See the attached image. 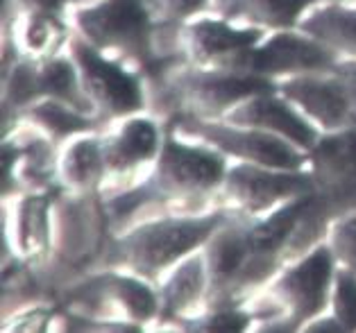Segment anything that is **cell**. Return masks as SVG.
I'll return each mask as SVG.
<instances>
[{
    "label": "cell",
    "instance_id": "1",
    "mask_svg": "<svg viewBox=\"0 0 356 333\" xmlns=\"http://www.w3.org/2000/svg\"><path fill=\"white\" fill-rule=\"evenodd\" d=\"M216 222L218 216L204 218V220H175L147 227L127 238V261L141 273H157L191 247H195L200 241H204L213 232Z\"/></svg>",
    "mask_w": 356,
    "mask_h": 333
},
{
    "label": "cell",
    "instance_id": "2",
    "mask_svg": "<svg viewBox=\"0 0 356 333\" xmlns=\"http://www.w3.org/2000/svg\"><path fill=\"white\" fill-rule=\"evenodd\" d=\"M80 28L98 46L141 50L147 39V16L138 0H105L80 16Z\"/></svg>",
    "mask_w": 356,
    "mask_h": 333
},
{
    "label": "cell",
    "instance_id": "3",
    "mask_svg": "<svg viewBox=\"0 0 356 333\" xmlns=\"http://www.w3.org/2000/svg\"><path fill=\"white\" fill-rule=\"evenodd\" d=\"M75 59L80 66L84 89L93 95V100L109 113H127L138 109L141 93L138 84L118 66L109 64L91 48L75 43Z\"/></svg>",
    "mask_w": 356,
    "mask_h": 333
},
{
    "label": "cell",
    "instance_id": "4",
    "mask_svg": "<svg viewBox=\"0 0 356 333\" xmlns=\"http://www.w3.org/2000/svg\"><path fill=\"white\" fill-rule=\"evenodd\" d=\"M236 64L252 75H264L286 71H314V68L332 64V57L316 43L293 37V34H280L270 43H266L264 48L243 50Z\"/></svg>",
    "mask_w": 356,
    "mask_h": 333
},
{
    "label": "cell",
    "instance_id": "5",
    "mask_svg": "<svg viewBox=\"0 0 356 333\" xmlns=\"http://www.w3.org/2000/svg\"><path fill=\"white\" fill-rule=\"evenodd\" d=\"M222 179V163L216 156L181 147L175 141L166 143L163 150L157 181L161 190L177 193H200L216 186Z\"/></svg>",
    "mask_w": 356,
    "mask_h": 333
},
{
    "label": "cell",
    "instance_id": "6",
    "mask_svg": "<svg viewBox=\"0 0 356 333\" xmlns=\"http://www.w3.org/2000/svg\"><path fill=\"white\" fill-rule=\"evenodd\" d=\"M329 277H332V254L320 247L282 279L280 291L300 318H309L323 309Z\"/></svg>",
    "mask_w": 356,
    "mask_h": 333
},
{
    "label": "cell",
    "instance_id": "7",
    "mask_svg": "<svg viewBox=\"0 0 356 333\" xmlns=\"http://www.w3.org/2000/svg\"><path fill=\"white\" fill-rule=\"evenodd\" d=\"M227 188L248 209H266L289 195H307L309 181L289 174H266L254 168H238L232 172Z\"/></svg>",
    "mask_w": 356,
    "mask_h": 333
},
{
    "label": "cell",
    "instance_id": "8",
    "mask_svg": "<svg viewBox=\"0 0 356 333\" xmlns=\"http://www.w3.org/2000/svg\"><path fill=\"white\" fill-rule=\"evenodd\" d=\"M202 134L220 145L222 150L245 156L250 161H259L264 165H275V168H295L300 163L298 154L291 147H286L282 141L270 136L259 134H241V131L222 129V127H202Z\"/></svg>",
    "mask_w": 356,
    "mask_h": 333
},
{
    "label": "cell",
    "instance_id": "9",
    "mask_svg": "<svg viewBox=\"0 0 356 333\" xmlns=\"http://www.w3.org/2000/svg\"><path fill=\"white\" fill-rule=\"evenodd\" d=\"M286 93L295 102H300L323 125L338 127L350 116V98H347L341 84L314 82V80L295 82V84H286Z\"/></svg>",
    "mask_w": 356,
    "mask_h": 333
},
{
    "label": "cell",
    "instance_id": "10",
    "mask_svg": "<svg viewBox=\"0 0 356 333\" xmlns=\"http://www.w3.org/2000/svg\"><path fill=\"white\" fill-rule=\"evenodd\" d=\"M236 118L250 122V125H259L266 129H273L277 134H282L286 138H291L298 145H314L316 141V131L311 129L307 122L300 116L286 107V104L270 100V98H259L252 104H248L245 109H241L236 113Z\"/></svg>",
    "mask_w": 356,
    "mask_h": 333
},
{
    "label": "cell",
    "instance_id": "11",
    "mask_svg": "<svg viewBox=\"0 0 356 333\" xmlns=\"http://www.w3.org/2000/svg\"><path fill=\"white\" fill-rule=\"evenodd\" d=\"M191 48L197 57H218L229 55V52H243L248 50L252 43L259 41V32L252 30H232L222 23L204 21L197 23L195 28L188 30Z\"/></svg>",
    "mask_w": 356,
    "mask_h": 333
},
{
    "label": "cell",
    "instance_id": "12",
    "mask_svg": "<svg viewBox=\"0 0 356 333\" xmlns=\"http://www.w3.org/2000/svg\"><path fill=\"white\" fill-rule=\"evenodd\" d=\"M157 147V129L147 120H132L120 129L107 150V161L111 168L123 170L138 161L152 156Z\"/></svg>",
    "mask_w": 356,
    "mask_h": 333
},
{
    "label": "cell",
    "instance_id": "13",
    "mask_svg": "<svg viewBox=\"0 0 356 333\" xmlns=\"http://www.w3.org/2000/svg\"><path fill=\"white\" fill-rule=\"evenodd\" d=\"M307 206H309V200H298V202H293L291 206L277 211L273 218H268L261 227H257V229L250 234L252 252L266 254V252H273L280 247L286 236L291 234L295 222H298L304 216V211H307Z\"/></svg>",
    "mask_w": 356,
    "mask_h": 333
},
{
    "label": "cell",
    "instance_id": "14",
    "mask_svg": "<svg viewBox=\"0 0 356 333\" xmlns=\"http://www.w3.org/2000/svg\"><path fill=\"white\" fill-rule=\"evenodd\" d=\"M307 28L318 34L323 41H327L329 46H336L356 55V12L329 10L318 14L316 19H311Z\"/></svg>",
    "mask_w": 356,
    "mask_h": 333
},
{
    "label": "cell",
    "instance_id": "15",
    "mask_svg": "<svg viewBox=\"0 0 356 333\" xmlns=\"http://www.w3.org/2000/svg\"><path fill=\"white\" fill-rule=\"evenodd\" d=\"M314 0H236L232 16H250L266 25H291Z\"/></svg>",
    "mask_w": 356,
    "mask_h": 333
},
{
    "label": "cell",
    "instance_id": "16",
    "mask_svg": "<svg viewBox=\"0 0 356 333\" xmlns=\"http://www.w3.org/2000/svg\"><path fill=\"white\" fill-rule=\"evenodd\" d=\"M250 252V236L225 234L211 250V270L216 279H229L232 275H236Z\"/></svg>",
    "mask_w": 356,
    "mask_h": 333
},
{
    "label": "cell",
    "instance_id": "17",
    "mask_svg": "<svg viewBox=\"0 0 356 333\" xmlns=\"http://www.w3.org/2000/svg\"><path fill=\"white\" fill-rule=\"evenodd\" d=\"M318 168L327 174H350L356 170V131L329 138L316 152Z\"/></svg>",
    "mask_w": 356,
    "mask_h": 333
},
{
    "label": "cell",
    "instance_id": "18",
    "mask_svg": "<svg viewBox=\"0 0 356 333\" xmlns=\"http://www.w3.org/2000/svg\"><path fill=\"white\" fill-rule=\"evenodd\" d=\"M100 163H102V156H100L98 145L91 141H82L68 152L64 172L73 184L84 186V184L93 181L100 174Z\"/></svg>",
    "mask_w": 356,
    "mask_h": 333
},
{
    "label": "cell",
    "instance_id": "19",
    "mask_svg": "<svg viewBox=\"0 0 356 333\" xmlns=\"http://www.w3.org/2000/svg\"><path fill=\"white\" fill-rule=\"evenodd\" d=\"M202 291V268L200 261H188L179 268V273L172 277V282L166 288V297L170 309H186Z\"/></svg>",
    "mask_w": 356,
    "mask_h": 333
},
{
    "label": "cell",
    "instance_id": "20",
    "mask_svg": "<svg viewBox=\"0 0 356 333\" xmlns=\"http://www.w3.org/2000/svg\"><path fill=\"white\" fill-rule=\"evenodd\" d=\"M39 91L53 93L59 100H73L75 95V73L66 61H53L39 73Z\"/></svg>",
    "mask_w": 356,
    "mask_h": 333
},
{
    "label": "cell",
    "instance_id": "21",
    "mask_svg": "<svg viewBox=\"0 0 356 333\" xmlns=\"http://www.w3.org/2000/svg\"><path fill=\"white\" fill-rule=\"evenodd\" d=\"M23 243L28 250H37L46 238V200H30L23 206Z\"/></svg>",
    "mask_w": 356,
    "mask_h": 333
},
{
    "label": "cell",
    "instance_id": "22",
    "mask_svg": "<svg viewBox=\"0 0 356 333\" xmlns=\"http://www.w3.org/2000/svg\"><path fill=\"white\" fill-rule=\"evenodd\" d=\"M34 116L39 118L41 125H46L53 134H68V131L82 129L86 127L84 120L80 116H75L73 111H68L66 107L57 102H46L34 111Z\"/></svg>",
    "mask_w": 356,
    "mask_h": 333
},
{
    "label": "cell",
    "instance_id": "23",
    "mask_svg": "<svg viewBox=\"0 0 356 333\" xmlns=\"http://www.w3.org/2000/svg\"><path fill=\"white\" fill-rule=\"evenodd\" d=\"M336 313L347 329H356V279L343 273L336 288Z\"/></svg>",
    "mask_w": 356,
    "mask_h": 333
},
{
    "label": "cell",
    "instance_id": "24",
    "mask_svg": "<svg viewBox=\"0 0 356 333\" xmlns=\"http://www.w3.org/2000/svg\"><path fill=\"white\" fill-rule=\"evenodd\" d=\"M48 14H37L25 28V46L30 50H39L48 43L50 39V23L46 19Z\"/></svg>",
    "mask_w": 356,
    "mask_h": 333
},
{
    "label": "cell",
    "instance_id": "25",
    "mask_svg": "<svg viewBox=\"0 0 356 333\" xmlns=\"http://www.w3.org/2000/svg\"><path fill=\"white\" fill-rule=\"evenodd\" d=\"M207 322L209 324H204V329H211V331H236L245 327V318L238 313H220V315H213V318Z\"/></svg>",
    "mask_w": 356,
    "mask_h": 333
},
{
    "label": "cell",
    "instance_id": "26",
    "mask_svg": "<svg viewBox=\"0 0 356 333\" xmlns=\"http://www.w3.org/2000/svg\"><path fill=\"white\" fill-rule=\"evenodd\" d=\"M336 243H338V247L345 252L347 261L356 266V222H350L345 229H341V236H338Z\"/></svg>",
    "mask_w": 356,
    "mask_h": 333
},
{
    "label": "cell",
    "instance_id": "27",
    "mask_svg": "<svg viewBox=\"0 0 356 333\" xmlns=\"http://www.w3.org/2000/svg\"><path fill=\"white\" fill-rule=\"evenodd\" d=\"M204 5V0H163V7L172 14V16H186L193 14L195 10Z\"/></svg>",
    "mask_w": 356,
    "mask_h": 333
},
{
    "label": "cell",
    "instance_id": "28",
    "mask_svg": "<svg viewBox=\"0 0 356 333\" xmlns=\"http://www.w3.org/2000/svg\"><path fill=\"white\" fill-rule=\"evenodd\" d=\"M28 3L34 7V10H39L41 14H46V12H55V10H59L62 0H28Z\"/></svg>",
    "mask_w": 356,
    "mask_h": 333
},
{
    "label": "cell",
    "instance_id": "29",
    "mask_svg": "<svg viewBox=\"0 0 356 333\" xmlns=\"http://www.w3.org/2000/svg\"><path fill=\"white\" fill-rule=\"evenodd\" d=\"M350 80L354 82V91H356V66H354L352 71H350Z\"/></svg>",
    "mask_w": 356,
    "mask_h": 333
}]
</instances>
